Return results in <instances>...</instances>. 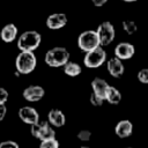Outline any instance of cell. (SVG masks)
<instances>
[{"label":"cell","instance_id":"obj_19","mask_svg":"<svg viewBox=\"0 0 148 148\" xmlns=\"http://www.w3.org/2000/svg\"><path fill=\"white\" fill-rule=\"evenodd\" d=\"M123 29L125 32H127L128 35H133L134 32H136L138 30V25L134 21L132 20H125L123 21Z\"/></svg>","mask_w":148,"mask_h":148},{"label":"cell","instance_id":"obj_4","mask_svg":"<svg viewBox=\"0 0 148 148\" xmlns=\"http://www.w3.org/2000/svg\"><path fill=\"white\" fill-rule=\"evenodd\" d=\"M77 46L83 52H89L101 46L96 30H86L81 32L77 37Z\"/></svg>","mask_w":148,"mask_h":148},{"label":"cell","instance_id":"obj_17","mask_svg":"<svg viewBox=\"0 0 148 148\" xmlns=\"http://www.w3.org/2000/svg\"><path fill=\"white\" fill-rule=\"evenodd\" d=\"M105 101H108L110 104H113V105L119 104L120 101H121V94H120V91L116 87L110 86L109 89H108V91H106V95H105Z\"/></svg>","mask_w":148,"mask_h":148},{"label":"cell","instance_id":"obj_30","mask_svg":"<svg viewBox=\"0 0 148 148\" xmlns=\"http://www.w3.org/2000/svg\"><path fill=\"white\" fill-rule=\"evenodd\" d=\"M127 148H131V147H127Z\"/></svg>","mask_w":148,"mask_h":148},{"label":"cell","instance_id":"obj_27","mask_svg":"<svg viewBox=\"0 0 148 148\" xmlns=\"http://www.w3.org/2000/svg\"><path fill=\"white\" fill-rule=\"evenodd\" d=\"M91 2L94 3V6L96 7H102L103 5H105L108 2V0H91Z\"/></svg>","mask_w":148,"mask_h":148},{"label":"cell","instance_id":"obj_18","mask_svg":"<svg viewBox=\"0 0 148 148\" xmlns=\"http://www.w3.org/2000/svg\"><path fill=\"white\" fill-rule=\"evenodd\" d=\"M62 67H64V73L71 77H75V76L80 75V73L82 71L81 66L74 61H67Z\"/></svg>","mask_w":148,"mask_h":148},{"label":"cell","instance_id":"obj_9","mask_svg":"<svg viewBox=\"0 0 148 148\" xmlns=\"http://www.w3.org/2000/svg\"><path fill=\"white\" fill-rule=\"evenodd\" d=\"M135 53L134 45L127 42H121L116 45L114 47V57L120 60H127L131 59Z\"/></svg>","mask_w":148,"mask_h":148},{"label":"cell","instance_id":"obj_6","mask_svg":"<svg viewBox=\"0 0 148 148\" xmlns=\"http://www.w3.org/2000/svg\"><path fill=\"white\" fill-rule=\"evenodd\" d=\"M31 128H30V132L31 134L36 138V139H39L40 141L43 140H47V139H52V138H56V132L52 128V126L49 124V121H38L34 125H30Z\"/></svg>","mask_w":148,"mask_h":148},{"label":"cell","instance_id":"obj_13","mask_svg":"<svg viewBox=\"0 0 148 148\" xmlns=\"http://www.w3.org/2000/svg\"><path fill=\"white\" fill-rule=\"evenodd\" d=\"M47 121L53 127H62L66 123V117L60 109H51L47 113Z\"/></svg>","mask_w":148,"mask_h":148},{"label":"cell","instance_id":"obj_3","mask_svg":"<svg viewBox=\"0 0 148 148\" xmlns=\"http://www.w3.org/2000/svg\"><path fill=\"white\" fill-rule=\"evenodd\" d=\"M37 65V59L34 52H25L21 51L15 60V67L16 72L18 74H30Z\"/></svg>","mask_w":148,"mask_h":148},{"label":"cell","instance_id":"obj_16","mask_svg":"<svg viewBox=\"0 0 148 148\" xmlns=\"http://www.w3.org/2000/svg\"><path fill=\"white\" fill-rule=\"evenodd\" d=\"M132 131H133V124L125 119V120H120L116 127H114V133L117 136L121 138V139H125L127 136H130L132 134Z\"/></svg>","mask_w":148,"mask_h":148},{"label":"cell","instance_id":"obj_15","mask_svg":"<svg viewBox=\"0 0 148 148\" xmlns=\"http://www.w3.org/2000/svg\"><path fill=\"white\" fill-rule=\"evenodd\" d=\"M0 37L5 43H12L16 39L17 37V28L14 23H8L6 24L1 31H0Z\"/></svg>","mask_w":148,"mask_h":148},{"label":"cell","instance_id":"obj_5","mask_svg":"<svg viewBox=\"0 0 148 148\" xmlns=\"http://www.w3.org/2000/svg\"><path fill=\"white\" fill-rule=\"evenodd\" d=\"M106 60V52L103 46H98L89 52H86L83 64L88 68H97L102 66Z\"/></svg>","mask_w":148,"mask_h":148},{"label":"cell","instance_id":"obj_21","mask_svg":"<svg viewBox=\"0 0 148 148\" xmlns=\"http://www.w3.org/2000/svg\"><path fill=\"white\" fill-rule=\"evenodd\" d=\"M138 80L141 83L148 84V68H142L138 72Z\"/></svg>","mask_w":148,"mask_h":148},{"label":"cell","instance_id":"obj_11","mask_svg":"<svg viewBox=\"0 0 148 148\" xmlns=\"http://www.w3.org/2000/svg\"><path fill=\"white\" fill-rule=\"evenodd\" d=\"M67 24V16L64 13H53L46 18V27L51 30H58Z\"/></svg>","mask_w":148,"mask_h":148},{"label":"cell","instance_id":"obj_2","mask_svg":"<svg viewBox=\"0 0 148 148\" xmlns=\"http://www.w3.org/2000/svg\"><path fill=\"white\" fill-rule=\"evenodd\" d=\"M42 42V36L36 30H27L17 38V47L20 51L34 52Z\"/></svg>","mask_w":148,"mask_h":148},{"label":"cell","instance_id":"obj_25","mask_svg":"<svg viewBox=\"0 0 148 148\" xmlns=\"http://www.w3.org/2000/svg\"><path fill=\"white\" fill-rule=\"evenodd\" d=\"M90 103H91L94 106H102L103 103H104V99H102L101 97L96 96L95 94H91V95H90Z\"/></svg>","mask_w":148,"mask_h":148},{"label":"cell","instance_id":"obj_23","mask_svg":"<svg viewBox=\"0 0 148 148\" xmlns=\"http://www.w3.org/2000/svg\"><path fill=\"white\" fill-rule=\"evenodd\" d=\"M8 98H9V92L5 88L0 87V105H5Z\"/></svg>","mask_w":148,"mask_h":148},{"label":"cell","instance_id":"obj_1","mask_svg":"<svg viewBox=\"0 0 148 148\" xmlns=\"http://www.w3.org/2000/svg\"><path fill=\"white\" fill-rule=\"evenodd\" d=\"M69 51L62 46H56L50 49L44 57L45 64L50 67H62L67 61H69Z\"/></svg>","mask_w":148,"mask_h":148},{"label":"cell","instance_id":"obj_20","mask_svg":"<svg viewBox=\"0 0 148 148\" xmlns=\"http://www.w3.org/2000/svg\"><path fill=\"white\" fill-rule=\"evenodd\" d=\"M39 148H59V142L56 138L43 140V141H40Z\"/></svg>","mask_w":148,"mask_h":148},{"label":"cell","instance_id":"obj_14","mask_svg":"<svg viewBox=\"0 0 148 148\" xmlns=\"http://www.w3.org/2000/svg\"><path fill=\"white\" fill-rule=\"evenodd\" d=\"M109 87H110V84L102 77H95L91 81L92 94H95L96 96L101 97L104 101H105V95H106V91H108Z\"/></svg>","mask_w":148,"mask_h":148},{"label":"cell","instance_id":"obj_26","mask_svg":"<svg viewBox=\"0 0 148 148\" xmlns=\"http://www.w3.org/2000/svg\"><path fill=\"white\" fill-rule=\"evenodd\" d=\"M6 113H7V108H6V105H0V121L5 118Z\"/></svg>","mask_w":148,"mask_h":148},{"label":"cell","instance_id":"obj_8","mask_svg":"<svg viewBox=\"0 0 148 148\" xmlns=\"http://www.w3.org/2000/svg\"><path fill=\"white\" fill-rule=\"evenodd\" d=\"M17 114H18V118L28 125H34L39 121V114L36 111V109L32 106L25 105V106L20 108Z\"/></svg>","mask_w":148,"mask_h":148},{"label":"cell","instance_id":"obj_22","mask_svg":"<svg viewBox=\"0 0 148 148\" xmlns=\"http://www.w3.org/2000/svg\"><path fill=\"white\" fill-rule=\"evenodd\" d=\"M91 138V132L88 131V130H81L79 133H77V139L86 142V141H89Z\"/></svg>","mask_w":148,"mask_h":148},{"label":"cell","instance_id":"obj_29","mask_svg":"<svg viewBox=\"0 0 148 148\" xmlns=\"http://www.w3.org/2000/svg\"><path fill=\"white\" fill-rule=\"evenodd\" d=\"M79 148H90V147H88V146H81V147H79Z\"/></svg>","mask_w":148,"mask_h":148},{"label":"cell","instance_id":"obj_7","mask_svg":"<svg viewBox=\"0 0 148 148\" xmlns=\"http://www.w3.org/2000/svg\"><path fill=\"white\" fill-rule=\"evenodd\" d=\"M96 32H97V36H98L101 46H108V45H110V44L113 42L114 36H116L114 27H113L112 23L109 22V21L102 22V23L98 25Z\"/></svg>","mask_w":148,"mask_h":148},{"label":"cell","instance_id":"obj_12","mask_svg":"<svg viewBox=\"0 0 148 148\" xmlns=\"http://www.w3.org/2000/svg\"><path fill=\"white\" fill-rule=\"evenodd\" d=\"M106 68H108V72L111 76L116 77V79H119L123 76L124 74V71H125V67L123 65V60L113 57V58H110L108 61H106Z\"/></svg>","mask_w":148,"mask_h":148},{"label":"cell","instance_id":"obj_28","mask_svg":"<svg viewBox=\"0 0 148 148\" xmlns=\"http://www.w3.org/2000/svg\"><path fill=\"white\" fill-rule=\"evenodd\" d=\"M123 1H126V2H135L138 0H123Z\"/></svg>","mask_w":148,"mask_h":148},{"label":"cell","instance_id":"obj_10","mask_svg":"<svg viewBox=\"0 0 148 148\" xmlns=\"http://www.w3.org/2000/svg\"><path fill=\"white\" fill-rule=\"evenodd\" d=\"M45 95V90L40 86H28L23 90V98L27 99L28 102H38L40 101Z\"/></svg>","mask_w":148,"mask_h":148},{"label":"cell","instance_id":"obj_24","mask_svg":"<svg viewBox=\"0 0 148 148\" xmlns=\"http://www.w3.org/2000/svg\"><path fill=\"white\" fill-rule=\"evenodd\" d=\"M0 148H20L18 143L13 140H6L0 142Z\"/></svg>","mask_w":148,"mask_h":148}]
</instances>
